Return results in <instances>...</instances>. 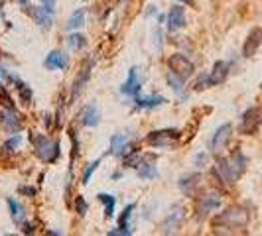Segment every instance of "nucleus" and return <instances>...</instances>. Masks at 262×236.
<instances>
[{
	"instance_id": "nucleus-19",
	"label": "nucleus",
	"mask_w": 262,
	"mask_h": 236,
	"mask_svg": "<svg viewBox=\"0 0 262 236\" xmlns=\"http://www.w3.org/2000/svg\"><path fill=\"white\" fill-rule=\"evenodd\" d=\"M0 120H2V124L6 126V130L12 132V134L22 130V120H20V116L16 114V110H6Z\"/></svg>"
},
{
	"instance_id": "nucleus-15",
	"label": "nucleus",
	"mask_w": 262,
	"mask_h": 236,
	"mask_svg": "<svg viewBox=\"0 0 262 236\" xmlns=\"http://www.w3.org/2000/svg\"><path fill=\"white\" fill-rule=\"evenodd\" d=\"M227 159H229V166H231V171H233L235 179H238V177L247 171V163H249V159L243 156L241 152H233V156L227 157Z\"/></svg>"
},
{
	"instance_id": "nucleus-6",
	"label": "nucleus",
	"mask_w": 262,
	"mask_h": 236,
	"mask_svg": "<svg viewBox=\"0 0 262 236\" xmlns=\"http://www.w3.org/2000/svg\"><path fill=\"white\" fill-rule=\"evenodd\" d=\"M221 205V197L215 195V193H207V195H201L197 201V217L199 219H205L211 210L219 209Z\"/></svg>"
},
{
	"instance_id": "nucleus-14",
	"label": "nucleus",
	"mask_w": 262,
	"mask_h": 236,
	"mask_svg": "<svg viewBox=\"0 0 262 236\" xmlns=\"http://www.w3.org/2000/svg\"><path fill=\"white\" fill-rule=\"evenodd\" d=\"M91 67H93V63L91 61H85L83 63V67H81V71H79V75L75 77V83H73V97H77L79 92L83 91V87L89 83V77H91Z\"/></svg>"
},
{
	"instance_id": "nucleus-28",
	"label": "nucleus",
	"mask_w": 262,
	"mask_h": 236,
	"mask_svg": "<svg viewBox=\"0 0 262 236\" xmlns=\"http://www.w3.org/2000/svg\"><path fill=\"white\" fill-rule=\"evenodd\" d=\"M0 105L4 106L6 110H14V101L10 97V92L6 91V87L0 83Z\"/></svg>"
},
{
	"instance_id": "nucleus-37",
	"label": "nucleus",
	"mask_w": 262,
	"mask_h": 236,
	"mask_svg": "<svg viewBox=\"0 0 262 236\" xmlns=\"http://www.w3.org/2000/svg\"><path fill=\"white\" fill-rule=\"evenodd\" d=\"M207 163V154H197L195 156V168H203Z\"/></svg>"
},
{
	"instance_id": "nucleus-30",
	"label": "nucleus",
	"mask_w": 262,
	"mask_h": 236,
	"mask_svg": "<svg viewBox=\"0 0 262 236\" xmlns=\"http://www.w3.org/2000/svg\"><path fill=\"white\" fill-rule=\"evenodd\" d=\"M168 83H170L171 87H173V91H176V92H182V89H184L185 79H184V77H180V75H176L173 71H170V73H168Z\"/></svg>"
},
{
	"instance_id": "nucleus-29",
	"label": "nucleus",
	"mask_w": 262,
	"mask_h": 236,
	"mask_svg": "<svg viewBox=\"0 0 262 236\" xmlns=\"http://www.w3.org/2000/svg\"><path fill=\"white\" fill-rule=\"evenodd\" d=\"M67 43H69L71 50H83L87 45V39H85V36H81V34H71L69 39H67Z\"/></svg>"
},
{
	"instance_id": "nucleus-40",
	"label": "nucleus",
	"mask_w": 262,
	"mask_h": 236,
	"mask_svg": "<svg viewBox=\"0 0 262 236\" xmlns=\"http://www.w3.org/2000/svg\"><path fill=\"white\" fill-rule=\"evenodd\" d=\"M184 2H187V0H184Z\"/></svg>"
},
{
	"instance_id": "nucleus-7",
	"label": "nucleus",
	"mask_w": 262,
	"mask_h": 236,
	"mask_svg": "<svg viewBox=\"0 0 262 236\" xmlns=\"http://www.w3.org/2000/svg\"><path fill=\"white\" fill-rule=\"evenodd\" d=\"M142 89V75L138 73V67H132L128 71V79L124 81V85L120 87L122 95H128V97H136Z\"/></svg>"
},
{
	"instance_id": "nucleus-8",
	"label": "nucleus",
	"mask_w": 262,
	"mask_h": 236,
	"mask_svg": "<svg viewBox=\"0 0 262 236\" xmlns=\"http://www.w3.org/2000/svg\"><path fill=\"white\" fill-rule=\"evenodd\" d=\"M231 132H233V126H231V124H223L219 130L213 134V138H211V150H213L215 154H219L225 148V144L229 142Z\"/></svg>"
},
{
	"instance_id": "nucleus-31",
	"label": "nucleus",
	"mask_w": 262,
	"mask_h": 236,
	"mask_svg": "<svg viewBox=\"0 0 262 236\" xmlns=\"http://www.w3.org/2000/svg\"><path fill=\"white\" fill-rule=\"evenodd\" d=\"M140 152H130L124 156V168H138L140 166Z\"/></svg>"
},
{
	"instance_id": "nucleus-11",
	"label": "nucleus",
	"mask_w": 262,
	"mask_h": 236,
	"mask_svg": "<svg viewBox=\"0 0 262 236\" xmlns=\"http://www.w3.org/2000/svg\"><path fill=\"white\" fill-rule=\"evenodd\" d=\"M215 175L219 177V181H223L227 185H233L236 181L233 171H231V166H229V159L227 157H219L217 159V166H215Z\"/></svg>"
},
{
	"instance_id": "nucleus-16",
	"label": "nucleus",
	"mask_w": 262,
	"mask_h": 236,
	"mask_svg": "<svg viewBox=\"0 0 262 236\" xmlns=\"http://www.w3.org/2000/svg\"><path fill=\"white\" fill-rule=\"evenodd\" d=\"M8 79L16 85V91H18V99H20V103H22L24 106L32 105V89L28 87L24 81H20L16 75H8Z\"/></svg>"
},
{
	"instance_id": "nucleus-4",
	"label": "nucleus",
	"mask_w": 262,
	"mask_h": 236,
	"mask_svg": "<svg viewBox=\"0 0 262 236\" xmlns=\"http://www.w3.org/2000/svg\"><path fill=\"white\" fill-rule=\"evenodd\" d=\"M168 65H170V71H173L176 75L184 79H189L195 73V65L191 63V59L185 57L184 53H173L168 59Z\"/></svg>"
},
{
	"instance_id": "nucleus-39",
	"label": "nucleus",
	"mask_w": 262,
	"mask_h": 236,
	"mask_svg": "<svg viewBox=\"0 0 262 236\" xmlns=\"http://www.w3.org/2000/svg\"><path fill=\"white\" fill-rule=\"evenodd\" d=\"M41 4H43L50 12H53V0H41Z\"/></svg>"
},
{
	"instance_id": "nucleus-17",
	"label": "nucleus",
	"mask_w": 262,
	"mask_h": 236,
	"mask_svg": "<svg viewBox=\"0 0 262 236\" xmlns=\"http://www.w3.org/2000/svg\"><path fill=\"white\" fill-rule=\"evenodd\" d=\"M229 63L227 61H217L215 65H213V71L209 73V81L211 85H221L225 83V79L229 77Z\"/></svg>"
},
{
	"instance_id": "nucleus-25",
	"label": "nucleus",
	"mask_w": 262,
	"mask_h": 236,
	"mask_svg": "<svg viewBox=\"0 0 262 236\" xmlns=\"http://www.w3.org/2000/svg\"><path fill=\"white\" fill-rule=\"evenodd\" d=\"M99 201L105 203V215L106 219H113L115 217V197L113 195H106V193H99Z\"/></svg>"
},
{
	"instance_id": "nucleus-26",
	"label": "nucleus",
	"mask_w": 262,
	"mask_h": 236,
	"mask_svg": "<svg viewBox=\"0 0 262 236\" xmlns=\"http://www.w3.org/2000/svg\"><path fill=\"white\" fill-rule=\"evenodd\" d=\"M138 175L142 177V179H152V177H156L158 175V170L154 163H140L138 166Z\"/></svg>"
},
{
	"instance_id": "nucleus-3",
	"label": "nucleus",
	"mask_w": 262,
	"mask_h": 236,
	"mask_svg": "<svg viewBox=\"0 0 262 236\" xmlns=\"http://www.w3.org/2000/svg\"><path fill=\"white\" fill-rule=\"evenodd\" d=\"M262 124V108L258 106H250L249 110L241 116V124H238V132L245 134V136H250L260 128Z\"/></svg>"
},
{
	"instance_id": "nucleus-13",
	"label": "nucleus",
	"mask_w": 262,
	"mask_h": 236,
	"mask_svg": "<svg viewBox=\"0 0 262 236\" xmlns=\"http://www.w3.org/2000/svg\"><path fill=\"white\" fill-rule=\"evenodd\" d=\"M30 14L39 28H46V30L52 28V12L46 6H30Z\"/></svg>"
},
{
	"instance_id": "nucleus-32",
	"label": "nucleus",
	"mask_w": 262,
	"mask_h": 236,
	"mask_svg": "<svg viewBox=\"0 0 262 236\" xmlns=\"http://www.w3.org/2000/svg\"><path fill=\"white\" fill-rule=\"evenodd\" d=\"M132 210H134V205H128L126 209L122 210V215H120V221H118V224H120V228H128L130 230V226H128V221H130V215H132Z\"/></svg>"
},
{
	"instance_id": "nucleus-1",
	"label": "nucleus",
	"mask_w": 262,
	"mask_h": 236,
	"mask_svg": "<svg viewBox=\"0 0 262 236\" xmlns=\"http://www.w3.org/2000/svg\"><path fill=\"white\" fill-rule=\"evenodd\" d=\"M250 221V215L249 210L245 207H229L227 210H223L217 219H215V226H231V228H243L247 226Z\"/></svg>"
},
{
	"instance_id": "nucleus-27",
	"label": "nucleus",
	"mask_w": 262,
	"mask_h": 236,
	"mask_svg": "<svg viewBox=\"0 0 262 236\" xmlns=\"http://www.w3.org/2000/svg\"><path fill=\"white\" fill-rule=\"evenodd\" d=\"M83 24H85V10L81 8V10H77V12H73V16L69 18L67 28H69V30H77V28H81Z\"/></svg>"
},
{
	"instance_id": "nucleus-36",
	"label": "nucleus",
	"mask_w": 262,
	"mask_h": 236,
	"mask_svg": "<svg viewBox=\"0 0 262 236\" xmlns=\"http://www.w3.org/2000/svg\"><path fill=\"white\" fill-rule=\"evenodd\" d=\"M211 81H209V75H201L199 77V81L195 83V89L197 91H201V89H205V87H209Z\"/></svg>"
},
{
	"instance_id": "nucleus-20",
	"label": "nucleus",
	"mask_w": 262,
	"mask_h": 236,
	"mask_svg": "<svg viewBox=\"0 0 262 236\" xmlns=\"http://www.w3.org/2000/svg\"><path fill=\"white\" fill-rule=\"evenodd\" d=\"M182 219H184V209L178 205V207L173 209V213L166 219V223L162 224L164 232H176V228L180 226V221H182Z\"/></svg>"
},
{
	"instance_id": "nucleus-34",
	"label": "nucleus",
	"mask_w": 262,
	"mask_h": 236,
	"mask_svg": "<svg viewBox=\"0 0 262 236\" xmlns=\"http://www.w3.org/2000/svg\"><path fill=\"white\" fill-rule=\"evenodd\" d=\"M75 209L81 217H85L87 215V210H89V205H87V201H85V197L83 195H77L75 197Z\"/></svg>"
},
{
	"instance_id": "nucleus-23",
	"label": "nucleus",
	"mask_w": 262,
	"mask_h": 236,
	"mask_svg": "<svg viewBox=\"0 0 262 236\" xmlns=\"http://www.w3.org/2000/svg\"><path fill=\"white\" fill-rule=\"evenodd\" d=\"M126 146H128V138H126L124 134H115V136L111 138V154H115V156L124 154Z\"/></svg>"
},
{
	"instance_id": "nucleus-21",
	"label": "nucleus",
	"mask_w": 262,
	"mask_h": 236,
	"mask_svg": "<svg viewBox=\"0 0 262 236\" xmlns=\"http://www.w3.org/2000/svg\"><path fill=\"white\" fill-rule=\"evenodd\" d=\"M81 124L83 126H97L99 124V108L95 105H89L85 106V110H83V114H81Z\"/></svg>"
},
{
	"instance_id": "nucleus-5",
	"label": "nucleus",
	"mask_w": 262,
	"mask_h": 236,
	"mask_svg": "<svg viewBox=\"0 0 262 236\" xmlns=\"http://www.w3.org/2000/svg\"><path fill=\"white\" fill-rule=\"evenodd\" d=\"M180 138V130L176 128H168V130H158L148 134V144L154 148H168V146Z\"/></svg>"
},
{
	"instance_id": "nucleus-24",
	"label": "nucleus",
	"mask_w": 262,
	"mask_h": 236,
	"mask_svg": "<svg viewBox=\"0 0 262 236\" xmlns=\"http://www.w3.org/2000/svg\"><path fill=\"white\" fill-rule=\"evenodd\" d=\"M8 207H10V215H12L14 223H18V224L24 223L26 213H24V209H22V205H20L18 201H14V199H8Z\"/></svg>"
},
{
	"instance_id": "nucleus-10",
	"label": "nucleus",
	"mask_w": 262,
	"mask_h": 236,
	"mask_svg": "<svg viewBox=\"0 0 262 236\" xmlns=\"http://www.w3.org/2000/svg\"><path fill=\"white\" fill-rule=\"evenodd\" d=\"M185 26V10L184 6H171L168 12V30L170 32H178Z\"/></svg>"
},
{
	"instance_id": "nucleus-38",
	"label": "nucleus",
	"mask_w": 262,
	"mask_h": 236,
	"mask_svg": "<svg viewBox=\"0 0 262 236\" xmlns=\"http://www.w3.org/2000/svg\"><path fill=\"white\" fill-rule=\"evenodd\" d=\"M18 191L24 193V195H36V189H34V187H24V185H22Z\"/></svg>"
},
{
	"instance_id": "nucleus-35",
	"label": "nucleus",
	"mask_w": 262,
	"mask_h": 236,
	"mask_svg": "<svg viewBox=\"0 0 262 236\" xmlns=\"http://www.w3.org/2000/svg\"><path fill=\"white\" fill-rule=\"evenodd\" d=\"M99 163H101V159H95V161H91L89 166H87V170H85V173H83V183L87 185L89 183V179H91V175L97 171V168H99Z\"/></svg>"
},
{
	"instance_id": "nucleus-18",
	"label": "nucleus",
	"mask_w": 262,
	"mask_h": 236,
	"mask_svg": "<svg viewBox=\"0 0 262 236\" xmlns=\"http://www.w3.org/2000/svg\"><path fill=\"white\" fill-rule=\"evenodd\" d=\"M43 65L46 69H50V71H55V69H66L67 67V55L63 52H52L48 57H46V61H43Z\"/></svg>"
},
{
	"instance_id": "nucleus-9",
	"label": "nucleus",
	"mask_w": 262,
	"mask_h": 236,
	"mask_svg": "<svg viewBox=\"0 0 262 236\" xmlns=\"http://www.w3.org/2000/svg\"><path fill=\"white\" fill-rule=\"evenodd\" d=\"M260 45H262V28H254L249 34L245 45H243V55H245V57H252L254 53L258 52Z\"/></svg>"
},
{
	"instance_id": "nucleus-22",
	"label": "nucleus",
	"mask_w": 262,
	"mask_h": 236,
	"mask_svg": "<svg viewBox=\"0 0 262 236\" xmlns=\"http://www.w3.org/2000/svg\"><path fill=\"white\" fill-rule=\"evenodd\" d=\"M164 103H166L164 97H156V95H152V97H138L136 95V106L138 108H156V106H162Z\"/></svg>"
},
{
	"instance_id": "nucleus-12",
	"label": "nucleus",
	"mask_w": 262,
	"mask_h": 236,
	"mask_svg": "<svg viewBox=\"0 0 262 236\" xmlns=\"http://www.w3.org/2000/svg\"><path fill=\"white\" fill-rule=\"evenodd\" d=\"M199 185H201V175L199 173H189V175H184L180 179V189H182L184 195H189V197L195 195Z\"/></svg>"
},
{
	"instance_id": "nucleus-2",
	"label": "nucleus",
	"mask_w": 262,
	"mask_h": 236,
	"mask_svg": "<svg viewBox=\"0 0 262 236\" xmlns=\"http://www.w3.org/2000/svg\"><path fill=\"white\" fill-rule=\"evenodd\" d=\"M32 144L36 148V154H38V157L41 161L52 163V161H55L57 156H59V142L50 140L48 136L34 134V136H32Z\"/></svg>"
},
{
	"instance_id": "nucleus-33",
	"label": "nucleus",
	"mask_w": 262,
	"mask_h": 236,
	"mask_svg": "<svg viewBox=\"0 0 262 236\" xmlns=\"http://www.w3.org/2000/svg\"><path fill=\"white\" fill-rule=\"evenodd\" d=\"M18 144H20V136L16 134V136H12L8 142H4V146H2V154H12L14 150L18 148Z\"/></svg>"
}]
</instances>
